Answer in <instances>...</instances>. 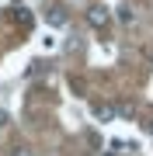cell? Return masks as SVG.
Returning a JSON list of instances; mask_svg holds the SVG:
<instances>
[{"mask_svg": "<svg viewBox=\"0 0 153 156\" xmlns=\"http://www.w3.org/2000/svg\"><path fill=\"white\" fill-rule=\"evenodd\" d=\"M7 125V111H0V128H4Z\"/></svg>", "mask_w": 153, "mask_h": 156, "instance_id": "9", "label": "cell"}, {"mask_svg": "<svg viewBox=\"0 0 153 156\" xmlns=\"http://www.w3.org/2000/svg\"><path fill=\"white\" fill-rule=\"evenodd\" d=\"M91 111H94L97 122H111V118H115V108H108V104H94Z\"/></svg>", "mask_w": 153, "mask_h": 156, "instance_id": "4", "label": "cell"}, {"mask_svg": "<svg viewBox=\"0 0 153 156\" xmlns=\"http://www.w3.org/2000/svg\"><path fill=\"white\" fill-rule=\"evenodd\" d=\"M108 21H111V11H108V7H101V4L87 7V24H91V28H108Z\"/></svg>", "mask_w": 153, "mask_h": 156, "instance_id": "1", "label": "cell"}, {"mask_svg": "<svg viewBox=\"0 0 153 156\" xmlns=\"http://www.w3.org/2000/svg\"><path fill=\"white\" fill-rule=\"evenodd\" d=\"M46 17H49V24H52V28H63V24H66V11H63V7H52Z\"/></svg>", "mask_w": 153, "mask_h": 156, "instance_id": "3", "label": "cell"}, {"mask_svg": "<svg viewBox=\"0 0 153 156\" xmlns=\"http://www.w3.org/2000/svg\"><path fill=\"white\" fill-rule=\"evenodd\" d=\"M11 21L21 24V28H28V24H31V11H28V7H14V11H11Z\"/></svg>", "mask_w": 153, "mask_h": 156, "instance_id": "2", "label": "cell"}, {"mask_svg": "<svg viewBox=\"0 0 153 156\" xmlns=\"http://www.w3.org/2000/svg\"><path fill=\"white\" fill-rule=\"evenodd\" d=\"M146 62H150V66H153V45H150V49H146Z\"/></svg>", "mask_w": 153, "mask_h": 156, "instance_id": "8", "label": "cell"}, {"mask_svg": "<svg viewBox=\"0 0 153 156\" xmlns=\"http://www.w3.org/2000/svg\"><path fill=\"white\" fill-rule=\"evenodd\" d=\"M11 156H31V153L24 149V146H14V149H11Z\"/></svg>", "mask_w": 153, "mask_h": 156, "instance_id": "7", "label": "cell"}, {"mask_svg": "<svg viewBox=\"0 0 153 156\" xmlns=\"http://www.w3.org/2000/svg\"><path fill=\"white\" fill-rule=\"evenodd\" d=\"M108 156H115V153H108Z\"/></svg>", "mask_w": 153, "mask_h": 156, "instance_id": "10", "label": "cell"}, {"mask_svg": "<svg viewBox=\"0 0 153 156\" xmlns=\"http://www.w3.org/2000/svg\"><path fill=\"white\" fill-rule=\"evenodd\" d=\"M118 17H122L125 24H132V17H136V14H132V7H118Z\"/></svg>", "mask_w": 153, "mask_h": 156, "instance_id": "6", "label": "cell"}, {"mask_svg": "<svg viewBox=\"0 0 153 156\" xmlns=\"http://www.w3.org/2000/svg\"><path fill=\"white\" fill-rule=\"evenodd\" d=\"M115 115H122V118H132V115H136V104H132V101H122V104L115 108Z\"/></svg>", "mask_w": 153, "mask_h": 156, "instance_id": "5", "label": "cell"}]
</instances>
